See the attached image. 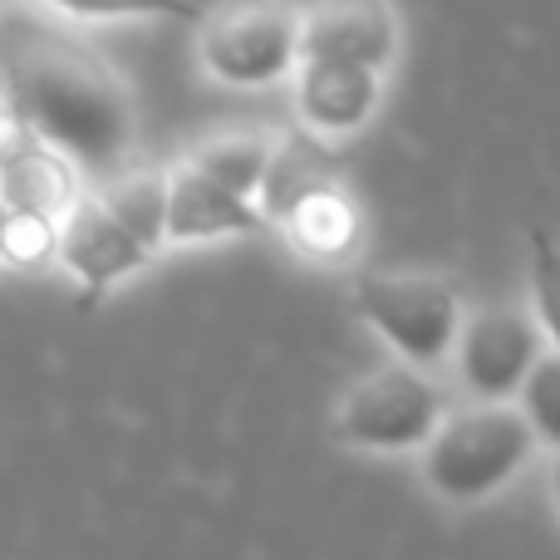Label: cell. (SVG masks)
<instances>
[{"label":"cell","instance_id":"obj_14","mask_svg":"<svg viewBox=\"0 0 560 560\" xmlns=\"http://www.w3.org/2000/svg\"><path fill=\"white\" fill-rule=\"evenodd\" d=\"M271 158H276V148L266 143L261 133H222V138H212V143L197 148L192 163L202 167L207 177H217L222 187L252 197V192H261V187H266Z\"/></svg>","mask_w":560,"mask_h":560},{"label":"cell","instance_id":"obj_19","mask_svg":"<svg viewBox=\"0 0 560 560\" xmlns=\"http://www.w3.org/2000/svg\"><path fill=\"white\" fill-rule=\"evenodd\" d=\"M551 487H556V502H560V457H556V467H551Z\"/></svg>","mask_w":560,"mask_h":560},{"label":"cell","instance_id":"obj_5","mask_svg":"<svg viewBox=\"0 0 560 560\" xmlns=\"http://www.w3.org/2000/svg\"><path fill=\"white\" fill-rule=\"evenodd\" d=\"M305 20L280 0H242L207 20L202 65L226 84H271L300 59Z\"/></svg>","mask_w":560,"mask_h":560},{"label":"cell","instance_id":"obj_3","mask_svg":"<svg viewBox=\"0 0 560 560\" xmlns=\"http://www.w3.org/2000/svg\"><path fill=\"white\" fill-rule=\"evenodd\" d=\"M438 423H443V394L413 369H374L339 404V438L378 453L433 443Z\"/></svg>","mask_w":560,"mask_h":560},{"label":"cell","instance_id":"obj_15","mask_svg":"<svg viewBox=\"0 0 560 560\" xmlns=\"http://www.w3.org/2000/svg\"><path fill=\"white\" fill-rule=\"evenodd\" d=\"M79 20H197L192 0H49Z\"/></svg>","mask_w":560,"mask_h":560},{"label":"cell","instance_id":"obj_13","mask_svg":"<svg viewBox=\"0 0 560 560\" xmlns=\"http://www.w3.org/2000/svg\"><path fill=\"white\" fill-rule=\"evenodd\" d=\"M98 197L148 252H158L167 242V202H173V177L167 173L133 167V173H118L114 183L98 187Z\"/></svg>","mask_w":560,"mask_h":560},{"label":"cell","instance_id":"obj_8","mask_svg":"<svg viewBox=\"0 0 560 560\" xmlns=\"http://www.w3.org/2000/svg\"><path fill=\"white\" fill-rule=\"evenodd\" d=\"M74 158L59 153L55 143H45L39 133H30L20 118H10V138H5V207L10 212H30V217H69L79 202L74 187Z\"/></svg>","mask_w":560,"mask_h":560},{"label":"cell","instance_id":"obj_4","mask_svg":"<svg viewBox=\"0 0 560 560\" xmlns=\"http://www.w3.org/2000/svg\"><path fill=\"white\" fill-rule=\"evenodd\" d=\"M354 305L413 364H438L457 335V295L433 276H359Z\"/></svg>","mask_w":560,"mask_h":560},{"label":"cell","instance_id":"obj_6","mask_svg":"<svg viewBox=\"0 0 560 560\" xmlns=\"http://www.w3.org/2000/svg\"><path fill=\"white\" fill-rule=\"evenodd\" d=\"M59 261L79 276V285H84V310H89L104 300V290L114 285V280L143 271V266L153 261V252L108 212L104 197H79L74 212L59 226Z\"/></svg>","mask_w":560,"mask_h":560},{"label":"cell","instance_id":"obj_16","mask_svg":"<svg viewBox=\"0 0 560 560\" xmlns=\"http://www.w3.org/2000/svg\"><path fill=\"white\" fill-rule=\"evenodd\" d=\"M532 295H536V315L551 329V339L560 345V246L541 226H532Z\"/></svg>","mask_w":560,"mask_h":560},{"label":"cell","instance_id":"obj_10","mask_svg":"<svg viewBox=\"0 0 560 560\" xmlns=\"http://www.w3.org/2000/svg\"><path fill=\"white\" fill-rule=\"evenodd\" d=\"M173 177L167 202V242H207V236H252L266 226V217L252 207V197L222 187L197 163H183Z\"/></svg>","mask_w":560,"mask_h":560},{"label":"cell","instance_id":"obj_18","mask_svg":"<svg viewBox=\"0 0 560 560\" xmlns=\"http://www.w3.org/2000/svg\"><path fill=\"white\" fill-rule=\"evenodd\" d=\"M49 252H59V232L49 217H30V212H10L5 217V256L15 266L45 261Z\"/></svg>","mask_w":560,"mask_h":560},{"label":"cell","instance_id":"obj_7","mask_svg":"<svg viewBox=\"0 0 560 560\" xmlns=\"http://www.w3.org/2000/svg\"><path fill=\"white\" fill-rule=\"evenodd\" d=\"M541 359V329L526 310L492 305L477 310L463 329V378L472 394L506 398L512 388H526V374Z\"/></svg>","mask_w":560,"mask_h":560},{"label":"cell","instance_id":"obj_12","mask_svg":"<svg viewBox=\"0 0 560 560\" xmlns=\"http://www.w3.org/2000/svg\"><path fill=\"white\" fill-rule=\"evenodd\" d=\"M276 222H285V232L295 236L300 252L319 256V261H339V256H349V246H354V236H359L354 202H349L345 187H339L329 173L300 187V192L276 212Z\"/></svg>","mask_w":560,"mask_h":560},{"label":"cell","instance_id":"obj_11","mask_svg":"<svg viewBox=\"0 0 560 560\" xmlns=\"http://www.w3.org/2000/svg\"><path fill=\"white\" fill-rule=\"evenodd\" d=\"M378 104V69L359 59H300V114L319 133H354Z\"/></svg>","mask_w":560,"mask_h":560},{"label":"cell","instance_id":"obj_9","mask_svg":"<svg viewBox=\"0 0 560 560\" xmlns=\"http://www.w3.org/2000/svg\"><path fill=\"white\" fill-rule=\"evenodd\" d=\"M300 59H359L384 69L394 59V15L384 0H325L305 15Z\"/></svg>","mask_w":560,"mask_h":560},{"label":"cell","instance_id":"obj_17","mask_svg":"<svg viewBox=\"0 0 560 560\" xmlns=\"http://www.w3.org/2000/svg\"><path fill=\"white\" fill-rule=\"evenodd\" d=\"M526 418L546 443L560 447V354H541L526 374Z\"/></svg>","mask_w":560,"mask_h":560},{"label":"cell","instance_id":"obj_2","mask_svg":"<svg viewBox=\"0 0 560 560\" xmlns=\"http://www.w3.org/2000/svg\"><path fill=\"white\" fill-rule=\"evenodd\" d=\"M536 438L541 433H536L532 418L512 413L502 404L477 408V413H457L428 443L423 477L447 502H482L532 457Z\"/></svg>","mask_w":560,"mask_h":560},{"label":"cell","instance_id":"obj_1","mask_svg":"<svg viewBox=\"0 0 560 560\" xmlns=\"http://www.w3.org/2000/svg\"><path fill=\"white\" fill-rule=\"evenodd\" d=\"M10 118L69 153L79 167L104 173L128 148V94L118 74L89 45L55 30H30L10 39L5 55Z\"/></svg>","mask_w":560,"mask_h":560}]
</instances>
